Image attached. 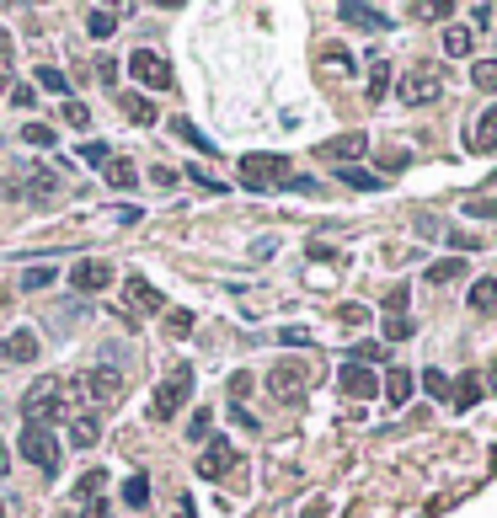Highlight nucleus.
<instances>
[{
	"mask_svg": "<svg viewBox=\"0 0 497 518\" xmlns=\"http://www.w3.org/2000/svg\"><path fill=\"white\" fill-rule=\"evenodd\" d=\"M75 396H81V385H64V380H38L33 391H27V422H54V417H70L75 411Z\"/></svg>",
	"mask_w": 497,
	"mask_h": 518,
	"instance_id": "1",
	"label": "nucleus"
},
{
	"mask_svg": "<svg viewBox=\"0 0 497 518\" xmlns=\"http://www.w3.org/2000/svg\"><path fill=\"white\" fill-rule=\"evenodd\" d=\"M241 182L257 187V193L289 187V182H294V166H289V155H241Z\"/></svg>",
	"mask_w": 497,
	"mask_h": 518,
	"instance_id": "2",
	"label": "nucleus"
},
{
	"mask_svg": "<svg viewBox=\"0 0 497 518\" xmlns=\"http://www.w3.org/2000/svg\"><path fill=\"white\" fill-rule=\"evenodd\" d=\"M49 193H59V176L49 166H38V161H22L11 172V182H5V198H22V203H38Z\"/></svg>",
	"mask_w": 497,
	"mask_h": 518,
	"instance_id": "3",
	"label": "nucleus"
},
{
	"mask_svg": "<svg viewBox=\"0 0 497 518\" xmlns=\"http://www.w3.org/2000/svg\"><path fill=\"white\" fill-rule=\"evenodd\" d=\"M16 444H22V455H27V460L38 465L43 476H54V470H59V438L49 433V428H43V422H27Z\"/></svg>",
	"mask_w": 497,
	"mask_h": 518,
	"instance_id": "4",
	"label": "nucleus"
},
{
	"mask_svg": "<svg viewBox=\"0 0 497 518\" xmlns=\"http://www.w3.org/2000/svg\"><path fill=\"white\" fill-rule=\"evenodd\" d=\"M193 396V369L182 363V369H171V380L156 385V401H150V417H171V411H182Z\"/></svg>",
	"mask_w": 497,
	"mask_h": 518,
	"instance_id": "5",
	"label": "nucleus"
},
{
	"mask_svg": "<svg viewBox=\"0 0 497 518\" xmlns=\"http://www.w3.org/2000/svg\"><path fill=\"white\" fill-rule=\"evenodd\" d=\"M129 80H139L150 91H171V64L150 49H139V54H129Z\"/></svg>",
	"mask_w": 497,
	"mask_h": 518,
	"instance_id": "6",
	"label": "nucleus"
},
{
	"mask_svg": "<svg viewBox=\"0 0 497 518\" xmlns=\"http://www.w3.org/2000/svg\"><path fill=\"white\" fill-rule=\"evenodd\" d=\"M268 396L273 401H300L305 396V363H294V358H283L268 369Z\"/></svg>",
	"mask_w": 497,
	"mask_h": 518,
	"instance_id": "7",
	"label": "nucleus"
},
{
	"mask_svg": "<svg viewBox=\"0 0 497 518\" xmlns=\"http://www.w3.org/2000/svg\"><path fill=\"white\" fill-rule=\"evenodd\" d=\"M401 102L406 108H428V102H439V75L423 64V70H406L401 75Z\"/></svg>",
	"mask_w": 497,
	"mask_h": 518,
	"instance_id": "8",
	"label": "nucleus"
},
{
	"mask_svg": "<svg viewBox=\"0 0 497 518\" xmlns=\"http://www.w3.org/2000/svg\"><path fill=\"white\" fill-rule=\"evenodd\" d=\"M337 391L353 396V401H369V396H380V374L364 369V363H342L337 369Z\"/></svg>",
	"mask_w": 497,
	"mask_h": 518,
	"instance_id": "9",
	"label": "nucleus"
},
{
	"mask_svg": "<svg viewBox=\"0 0 497 518\" xmlns=\"http://www.w3.org/2000/svg\"><path fill=\"white\" fill-rule=\"evenodd\" d=\"M337 22H348V27H358V33H386V27H396L380 5H364V0H342V5H337Z\"/></svg>",
	"mask_w": 497,
	"mask_h": 518,
	"instance_id": "10",
	"label": "nucleus"
},
{
	"mask_svg": "<svg viewBox=\"0 0 497 518\" xmlns=\"http://www.w3.org/2000/svg\"><path fill=\"white\" fill-rule=\"evenodd\" d=\"M75 385H81L86 401H118V396H123V374H118V369H86Z\"/></svg>",
	"mask_w": 497,
	"mask_h": 518,
	"instance_id": "11",
	"label": "nucleus"
},
{
	"mask_svg": "<svg viewBox=\"0 0 497 518\" xmlns=\"http://www.w3.org/2000/svg\"><path fill=\"white\" fill-rule=\"evenodd\" d=\"M70 284L81 288V294H102V288L112 284V268L102 262V257H81L75 273H70Z\"/></svg>",
	"mask_w": 497,
	"mask_h": 518,
	"instance_id": "12",
	"label": "nucleus"
},
{
	"mask_svg": "<svg viewBox=\"0 0 497 518\" xmlns=\"http://www.w3.org/2000/svg\"><path fill=\"white\" fill-rule=\"evenodd\" d=\"M102 486H108V476H102V470L81 476V513H75V518H108V497H102Z\"/></svg>",
	"mask_w": 497,
	"mask_h": 518,
	"instance_id": "13",
	"label": "nucleus"
},
{
	"mask_svg": "<svg viewBox=\"0 0 497 518\" xmlns=\"http://www.w3.org/2000/svg\"><path fill=\"white\" fill-rule=\"evenodd\" d=\"M364 150H369V139H364L358 128H353V134H342V139H331V145H321V155H327L331 166H353Z\"/></svg>",
	"mask_w": 497,
	"mask_h": 518,
	"instance_id": "14",
	"label": "nucleus"
},
{
	"mask_svg": "<svg viewBox=\"0 0 497 518\" xmlns=\"http://www.w3.org/2000/svg\"><path fill=\"white\" fill-rule=\"evenodd\" d=\"M0 358H11V363H33V358H38V332H33V326H16V332L0 343Z\"/></svg>",
	"mask_w": 497,
	"mask_h": 518,
	"instance_id": "15",
	"label": "nucleus"
},
{
	"mask_svg": "<svg viewBox=\"0 0 497 518\" xmlns=\"http://www.w3.org/2000/svg\"><path fill=\"white\" fill-rule=\"evenodd\" d=\"M230 465H235V449H230L225 438H215V444H209V449L198 455V476H225Z\"/></svg>",
	"mask_w": 497,
	"mask_h": 518,
	"instance_id": "16",
	"label": "nucleus"
},
{
	"mask_svg": "<svg viewBox=\"0 0 497 518\" xmlns=\"http://www.w3.org/2000/svg\"><path fill=\"white\" fill-rule=\"evenodd\" d=\"M70 438H75V449H91V444L102 438V417H97V411H75V422H70Z\"/></svg>",
	"mask_w": 497,
	"mask_h": 518,
	"instance_id": "17",
	"label": "nucleus"
},
{
	"mask_svg": "<svg viewBox=\"0 0 497 518\" xmlns=\"http://www.w3.org/2000/svg\"><path fill=\"white\" fill-rule=\"evenodd\" d=\"M412 391H417L412 369H390V374H386V401L390 406H406V401H412Z\"/></svg>",
	"mask_w": 497,
	"mask_h": 518,
	"instance_id": "18",
	"label": "nucleus"
},
{
	"mask_svg": "<svg viewBox=\"0 0 497 518\" xmlns=\"http://www.w3.org/2000/svg\"><path fill=\"white\" fill-rule=\"evenodd\" d=\"M471 150H476V155H492V150H497V108H487V113H482L476 134H471Z\"/></svg>",
	"mask_w": 497,
	"mask_h": 518,
	"instance_id": "19",
	"label": "nucleus"
},
{
	"mask_svg": "<svg viewBox=\"0 0 497 518\" xmlns=\"http://www.w3.org/2000/svg\"><path fill=\"white\" fill-rule=\"evenodd\" d=\"M86 33H91L97 43H108L112 33H118V16H112V11H102V5H91V11H86Z\"/></svg>",
	"mask_w": 497,
	"mask_h": 518,
	"instance_id": "20",
	"label": "nucleus"
},
{
	"mask_svg": "<svg viewBox=\"0 0 497 518\" xmlns=\"http://www.w3.org/2000/svg\"><path fill=\"white\" fill-rule=\"evenodd\" d=\"M123 503H129V508H145V503H150V476H145V470H134V476L123 481Z\"/></svg>",
	"mask_w": 497,
	"mask_h": 518,
	"instance_id": "21",
	"label": "nucleus"
},
{
	"mask_svg": "<svg viewBox=\"0 0 497 518\" xmlns=\"http://www.w3.org/2000/svg\"><path fill=\"white\" fill-rule=\"evenodd\" d=\"M471 33H476V27H444V54L465 59V54H471Z\"/></svg>",
	"mask_w": 497,
	"mask_h": 518,
	"instance_id": "22",
	"label": "nucleus"
},
{
	"mask_svg": "<svg viewBox=\"0 0 497 518\" xmlns=\"http://www.w3.org/2000/svg\"><path fill=\"white\" fill-rule=\"evenodd\" d=\"M129 299L134 310H161V288H150L145 278H129Z\"/></svg>",
	"mask_w": 497,
	"mask_h": 518,
	"instance_id": "23",
	"label": "nucleus"
},
{
	"mask_svg": "<svg viewBox=\"0 0 497 518\" xmlns=\"http://www.w3.org/2000/svg\"><path fill=\"white\" fill-rule=\"evenodd\" d=\"M102 176H108V187H118V193H129V187L139 182V176H134V166H129V161H118V155L102 166Z\"/></svg>",
	"mask_w": 497,
	"mask_h": 518,
	"instance_id": "24",
	"label": "nucleus"
},
{
	"mask_svg": "<svg viewBox=\"0 0 497 518\" xmlns=\"http://www.w3.org/2000/svg\"><path fill=\"white\" fill-rule=\"evenodd\" d=\"M471 310H482V316L497 310V278H476L471 284Z\"/></svg>",
	"mask_w": 497,
	"mask_h": 518,
	"instance_id": "25",
	"label": "nucleus"
},
{
	"mask_svg": "<svg viewBox=\"0 0 497 518\" xmlns=\"http://www.w3.org/2000/svg\"><path fill=\"white\" fill-rule=\"evenodd\" d=\"M454 278H465V262L460 257H444V262L428 268V284H454Z\"/></svg>",
	"mask_w": 497,
	"mask_h": 518,
	"instance_id": "26",
	"label": "nucleus"
},
{
	"mask_svg": "<svg viewBox=\"0 0 497 518\" xmlns=\"http://www.w3.org/2000/svg\"><path fill=\"white\" fill-rule=\"evenodd\" d=\"M449 401L460 406V411H471V406L482 401V380H471V374H465V380H460V385L449 391Z\"/></svg>",
	"mask_w": 497,
	"mask_h": 518,
	"instance_id": "27",
	"label": "nucleus"
},
{
	"mask_svg": "<svg viewBox=\"0 0 497 518\" xmlns=\"http://www.w3.org/2000/svg\"><path fill=\"white\" fill-rule=\"evenodd\" d=\"M33 75H38V86H43V91H54V97H70V80H64V70H54V64H38Z\"/></svg>",
	"mask_w": 497,
	"mask_h": 518,
	"instance_id": "28",
	"label": "nucleus"
},
{
	"mask_svg": "<svg viewBox=\"0 0 497 518\" xmlns=\"http://www.w3.org/2000/svg\"><path fill=\"white\" fill-rule=\"evenodd\" d=\"M123 113H129V123H139V128H150V123H156V108H150L145 97H123Z\"/></svg>",
	"mask_w": 497,
	"mask_h": 518,
	"instance_id": "29",
	"label": "nucleus"
},
{
	"mask_svg": "<svg viewBox=\"0 0 497 518\" xmlns=\"http://www.w3.org/2000/svg\"><path fill=\"white\" fill-rule=\"evenodd\" d=\"M471 86H476V91H497V59L471 64Z\"/></svg>",
	"mask_w": 497,
	"mask_h": 518,
	"instance_id": "30",
	"label": "nucleus"
},
{
	"mask_svg": "<svg viewBox=\"0 0 497 518\" xmlns=\"http://www.w3.org/2000/svg\"><path fill=\"white\" fill-rule=\"evenodd\" d=\"M75 155H81V161H86L91 172H102V166H108V161H112V150H108V145H102V139H91V145H81Z\"/></svg>",
	"mask_w": 497,
	"mask_h": 518,
	"instance_id": "31",
	"label": "nucleus"
},
{
	"mask_svg": "<svg viewBox=\"0 0 497 518\" xmlns=\"http://www.w3.org/2000/svg\"><path fill=\"white\" fill-rule=\"evenodd\" d=\"M171 128H177V134H182V139H187L193 150H204V155H215V145H209V139H204V134H198V128H193L187 118H171Z\"/></svg>",
	"mask_w": 497,
	"mask_h": 518,
	"instance_id": "32",
	"label": "nucleus"
},
{
	"mask_svg": "<svg viewBox=\"0 0 497 518\" xmlns=\"http://www.w3.org/2000/svg\"><path fill=\"white\" fill-rule=\"evenodd\" d=\"M54 284V268H49V262H43V268H27V273H22V288H27V294H38V288H49Z\"/></svg>",
	"mask_w": 497,
	"mask_h": 518,
	"instance_id": "33",
	"label": "nucleus"
},
{
	"mask_svg": "<svg viewBox=\"0 0 497 518\" xmlns=\"http://www.w3.org/2000/svg\"><path fill=\"white\" fill-rule=\"evenodd\" d=\"M337 176H342L348 187H364V193H369V187H380V176H375V172H358V166H337Z\"/></svg>",
	"mask_w": 497,
	"mask_h": 518,
	"instance_id": "34",
	"label": "nucleus"
},
{
	"mask_svg": "<svg viewBox=\"0 0 497 518\" xmlns=\"http://www.w3.org/2000/svg\"><path fill=\"white\" fill-rule=\"evenodd\" d=\"M465 214L471 220H497V198H465Z\"/></svg>",
	"mask_w": 497,
	"mask_h": 518,
	"instance_id": "35",
	"label": "nucleus"
},
{
	"mask_svg": "<svg viewBox=\"0 0 497 518\" xmlns=\"http://www.w3.org/2000/svg\"><path fill=\"white\" fill-rule=\"evenodd\" d=\"M22 139H27V145H43V150H49V145H54V128H49V123H27V128H22Z\"/></svg>",
	"mask_w": 497,
	"mask_h": 518,
	"instance_id": "36",
	"label": "nucleus"
},
{
	"mask_svg": "<svg viewBox=\"0 0 497 518\" xmlns=\"http://www.w3.org/2000/svg\"><path fill=\"white\" fill-rule=\"evenodd\" d=\"M412 332H417V326H412L406 316H390V321H386V337H390V343H406Z\"/></svg>",
	"mask_w": 497,
	"mask_h": 518,
	"instance_id": "37",
	"label": "nucleus"
},
{
	"mask_svg": "<svg viewBox=\"0 0 497 518\" xmlns=\"http://www.w3.org/2000/svg\"><path fill=\"white\" fill-rule=\"evenodd\" d=\"M386 358V343H358L353 347V363H380Z\"/></svg>",
	"mask_w": 497,
	"mask_h": 518,
	"instance_id": "38",
	"label": "nucleus"
},
{
	"mask_svg": "<svg viewBox=\"0 0 497 518\" xmlns=\"http://www.w3.org/2000/svg\"><path fill=\"white\" fill-rule=\"evenodd\" d=\"M423 385H428V396H439V401H449V380H444L439 369H428V374H423Z\"/></svg>",
	"mask_w": 497,
	"mask_h": 518,
	"instance_id": "39",
	"label": "nucleus"
},
{
	"mask_svg": "<svg viewBox=\"0 0 497 518\" xmlns=\"http://www.w3.org/2000/svg\"><path fill=\"white\" fill-rule=\"evenodd\" d=\"M406 299H412V288H406V284H396V288H390V299H386V305H390V316H406Z\"/></svg>",
	"mask_w": 497,
	"mask_h": 518,
	"instance_id": "40",
	"label": "nucleus"
},
{
	"mask_svg": "<svg viewBox=\"0 0 497 518\" xmlns=\"http://www.w3.org/2000/svg\"><path fill=\"white\" fill-rule=\"evenodd\" d=\"M364 321H369L364 305H342V326H364Z\"/></svg>",
	"mask_w": 497,
	"mask_h": 518,
	"instance_id": "41",
	"label": "nucleus"
},
{
	"mask_svg": "<svg viewBox=\"0 0 497 518\" xmlns=\"http://www.w3.org/2000/svg\"><path fill=\"white\" fill-rule=\"evenodd\" d=\"M193 332V316L187 310H171V337H187Z\"/></svg>",
	"mask_w": 497,
	"mask_h": 518,
	"instance_id": "42",
	"label": "nucleus"
},
{
	"mask_svg": "<svg viewBox=\"0 0 497 518\" xmlns=\"http://www.w3.org/2000/svg\"><path fill=\"white\" fill-rule=\"evenodd\" d=\"M64 118H70V123H75V128H86V123H91V113H86V108H81V102H64Z\"/></svg>",
	"mask_w": 497,
	"mask_h": 518,
	"instance_id": "43",
	"label": "nucleus"
},
{
	"mask_svg": "<svg viewBox=\"0 0 497 518\" xmlns=\"http://www.w3.org/2000/svg\"><path fill=\"white\" fill-rule=\"evenodd\" d=\"M193 182H198V187H209V193H225V182L215 172H204V166H198V172H193Z\"/></svg>",
	"mask_w": 497,
	"mask_h": 518,
	"instance_id": "44",
	"label": "nucleus"
},
{
	"mask_svg": "<svg viewBox=\"0 0 497 518\" xmlns=\"http://www.w3.org/2000/svg\"><path fill=\"white\" fill-rule=\"evenodd\" d=\"M246 391H252V374H235V380H230V401L241 406V396H246Z\"/></svg>",
	"mask_w": 497,
	"mask_h": 518,
	"instance_id": "45",
	"label": "nucleus"
},
{
	"mask_svg": "<svg viewBox=\"0 0 497 518\" xmlns=\"http://www.w3.org/2000/svg\"><path fill=\"white\" fill-rule=\"evenodd\" d=\"M97 80H102V86L118 80V64H112V59H97Z\"/></svg>",
	"mask_w": 497,
	"mask_h": 518,
	"instance_id": "46",
	"label": "nucleus"
},
{
	"mask_svg": "<svg viewBox=\"0 0 497 518\" xmlns=\"http://www.w3.org/2000/svg\"><path fill=\"white\" fill-rule=\"evenodd\" d=\"M187 433H193V438H204V433H209V411H193V422H187Z\"/></svg>",
	"mask_w": 497,
	"mask_h": 518,
	"instance_id": "47",
	"label": "nucleus"
},
{
	"mask_svg": "<svg viewBox=\"0 0 497 518\" xmlns=\"http://www.w3.org/2000/svg\"><path fill=\"white\" fill-rule=\"evenodd\" d=\"M327 64H337L342 75H353V54H337V49H327Z\"/></svg>",
	"mask_w": 497,
	"mask_h": 518,
	"instance_id": "48",
	"label": "nucleus"
},
{
	"mask_svg": "<svg viewBox=\"0 0 497 518\" xmlns=\"http://www.w3.org/2000/svg\"><path fill=\"white\" fill-rule=\"evenodd\" d=\"M150 182H156V187H177V172H171V166H156V172H150Z\"/></svg>",
	"mask_w": 497,
	"mask_h": 518,
	"instance_id": "49",
	"label": "nucleus"
},
{
	"mask_svg": "<svg viewBox=\"0 0 497 518\" xmlns=\"http://www.w3.org/2000/svg\"><path fill=\"white\" fill-rule=\"evenodd\" d=\"M278 337H283V343H289V347H305V332H300V326H283Z\"/></svg>",
	"mask_w": 497,
	"mask_h": 518,
	"instance_id": "50",
	"label": "nucleus"
},
{
	"mask_svg": "<svg viewBox=\"0 0 497 518\" xmlns=\"http://www.w3.org/2000/svg\"><path fill=\"white\" fill-rule=\"evenodd\" d=\"M327 513H331V503H311V508H305L300 518H327Z\"/></svg>",
	"mask_w": 497,
	"mask_h": 518,
	"instance_id": "51",
	"label": "nucleus"
},
{
	"mask_svg": "<svg viewBox=\"0 0 497 518\" xmlns=\"http://www.w3.org/2000/svg\"><path fill=\"white\" fill-rule=\"evenodd\" d=\"M177 518H198V513H193V497H182V503H177Z\"/></svg>",
	"mask_w": 497,
	"mask_h": 518,
	"instance_id": "52",
	"label": "nucleus"
},
{
	"mask_svg": "<svg viewBox=\"0 0 497 518\" xmlns=\"http://www.w3.org/2000/svg\"><path fill=\"white\" fill-rule=\"evenodd\" d=\"M487 391H492V396H497V363H492V374H487Z\"/></svg>",
	"mask_w": 497,
	"mask_h": 518,
	"instance_id": "53",
	"label": "nucleus"
},
{
	"mask_svg": "<svg viewBox=\"0 0 497 518\" xmlns=\"http://www.w3.org/2000/svg\"><path fill=\"white\" fill-rule=\"evenodd\" d=\"M0 476H5V449H0Z\"/></svg>",
	"mask_w": 497,
	"mask_h": 518,
	"instance_id": "54",
	"label": "nucleus"
},
{
	"mask_svg": "<svg viewBox=\"0 0 497 518\" xmlns=\"http://www.w3.org/2000/svg\"><path fill=\"white\" fill-rule=\"evenodd\" d=\"M0 518H5V503H0Z\"/></svg>",
	"mask_w": 497,
	"mask_h": 518,
	"instance_id": "55",
	"label": "nucleus"
}]
</instances>
